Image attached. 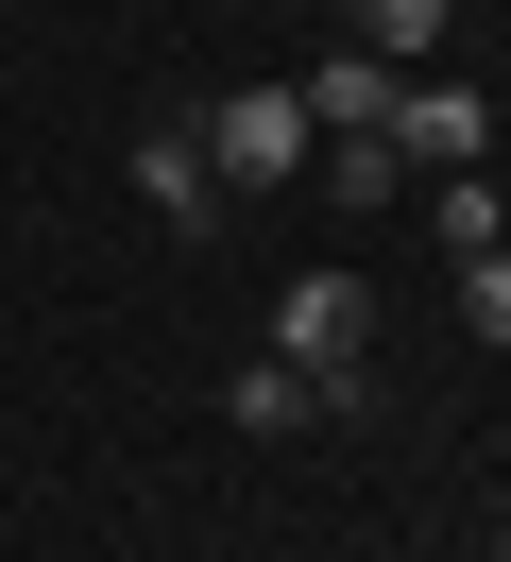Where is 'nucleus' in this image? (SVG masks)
Here are the masks:
<instances>
[{
  "label": "nucleus",
  "mask_w": 511,
  "mask_h": 562,
  "mask_svg": "<svg viewBox=\"0 0 511 562\" xmlns=\"http://www.w3.org/2000/svg\"><path fill=\"white\" fill-rule=\"evenodd\" d=\"M273 358H290L307 392H324V375H375V290L358 273H290V290H273Z\"/></svg>",
  "instance_id": "obj_2"
},
{
  "label": "nucleus",
  "mask_w": 511,
  "mask_h": 562,
  "mask_svg": "<svg viewBox=\"0 0 511 562\" xmlns=\"http://www.w3.org/2000/svg\"><path fill=\"white\" fill-rule=\"evenodd\" d=\"M341 35H358L375 69H443V0H341Z\"/></svg>",
  "instance_id": "obj_6"
},
{
  "label": "nucleus",
  "mask_w": 511,
  "mask_h": 562,
  "mask_svg": "<svg viewBox=\"0 0 511 562\" xmlns=\"http://www.w3.org/2000/svg\"><path fill=\"white\" fill-rule=\"evenodd\" d=\"M495 562H511V528H495Z\"/></svg>",
  "instance_id": "obj_11"
},
{
  "label": "nucleus",
  "mask_w": 511,
  "mask_h": 562,
  "mask_svg": "<svg viewBox=\"0 0 511 562\" xmlns=\"http://www.w3.org/2000/svg\"><path fill=\"white\" fill-rule=\"evenodd\" d=\"M443 290H460V324H477V341L511 358V239H495V256H460V273H443Z\"/></svg>",
  "instance_id": "obj_10"
},
{
  "label": "nucleus",
  "mask_w": 511,
  "mask_h": 562,
  "mask_svg": "<svg viewBox=\"0 0 511 562\" xmlns=\"http://www.w3.org/2000/svg\"><path fill=\"white\" fill-rule=\"evenodd\" d=\"M477 154H495V103H477L460 69H409V86H392V171L443 188V171H477Z\"/></svg>",
  "instance_id": "obj_3"
},
{
  "label": "nucleus",
  "mask_w": 511,
  "mask_h": 562,
  "mask_svg": "<svg viewBox=\"0 0 511 562\" xmlns=\"http://www.w3.org/2000/svg\"><path fill=\"white\" fill-rule=\"evenodd\" d=\"M426 222H443V273H460V256H495V239H511V188H495V171H443V188H426Z\"/></svg>",
  "instance_id": "obj_8"
},
{
  "label": "nucleus",
  "mask_w": 511,
  "mask_h": 562,
  "mask_svg": "<svg viewBox=\"0 0 511 562\" xmlns=\"http://www.w3.org/2000/svg\"><path fill=\"white\" fill-rule=\"evenodd\" d=\"M120 171H136V205H154L170 239H222V222H238V188L204 171V137H188V120H154V137L120 154Z\"/></svg>",
  "instance_id": "obj_4"
},
{
  "label": "nucleus",
  "mask_w": 511,
  "mask_h": 562,
  "mask_svg": "<svg viewBox=\"0 0 511 562\" xmlns=\"http://www.w3.org/2000/svg\"><path fill=\"white\" fill-rule=\"evenodd\" d=\"M307 171H324L341 205H409V171H392V137H324V154H307Z\"/></svg>",
  "instance_id": "obj_9"
},
{
  "label": "nucleus",
  "mask_w": 511,
  "mask_h": 562,
  "mask_svg": "<svg viewBox=\"0 0 511 562\" xmlns=\"http://www.w3.org/2000/svg\"><path fill=\"white\" fill-rule=\"evenodd\" d=\"M222 426H256V443H290V426H324V392H307L290 358H238V392H222Z\"/></svg>",
  "instance_id": "obj_7"
},
{
  "label": "nucleus",
  "mask_w": 511,
  "mask_h": 562,
  "mask_svg": "<svg viewBox=\"0 0 511 562\" xmlns=\"http://www.w3.org/2000/svg\"><path fill=\"white\" fill-rule=\"evenodd\" d=\"M392 86H409V69H375L358 35H324V52L290 69V103H307V137H392Z\"/></svg>",
  "instance_id": "obj_5"
},
{
  "label": "nucleus",
  "mask_w": 511,
  "mask_h": 562,
  "mask_svg": "<svg viewBox=\"0 0 511 562\" xmlns=\"http://www.w3.org/2000/svg\"><path fill=\"white\" fill-rule=\"evenodd\" d=\"M188 137H204V171H222V188H307V154H324V137H307V103H290V69L222 86Z\"/></svg>",
  "instance_id": "obj_1"
}]
</instances>
